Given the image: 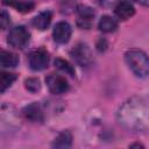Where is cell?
Returning a JSON list of instances; mask_svg holds the SVG:
<instances>
[{"label": "cell", "mask_w": 149, "mask_h": 149, "mask_svg": "<svg viewBox=\"0 0 149 149\" xmlns=\"http://www.w3.org/2000/svg\"><path fill=\"white\" fill-rule=\"evenodd\" d=\"M71 33H72L71 26L65 21H61V22L56 23V26L52 30V37H54L55 42H57L59 44H64L70 40Z\"/></svg>", "instance_id": "cell-7"}, {"label": "cell", "mask_w": 149, "mask_h": 149, "mask_svg": "<svg viewBox=\"0 0 149 149\" xmlns=\"http://www.w3.org/2000/svg\"><path fill=\"white\" fill-rule=\"evenodd\" d=\"M93 1L101 7H111L115 2V0H93Z\"/></svg>", "instance_id": "cell-20"}, {"label": "cell", "mask_w": 149, "mask_h": 149, "mask_svg": "<svg viewBox=\"0 0 149 149\" xmlns=\"http://www.w3.org/2000/svg\"><path fill=\"white\" fill-rule=\"evenodd\" d=\"M128 68L134 72L135 76L146 78L149 73V61L147 55L139 49H130L125 55Z\"/></svg>", "instance_id": "cell-2"}, {"label": "cell", "mask_w": 149, "mask_h": 149, "mask_svg": "<svg viewBox=\"0 0 149 149\" xmlns=\"http://www.w3.org/2000/svg\"><path fill=\"white\" fill-rule=\"evenodd\" d=\"M29 40H30V34L28 29L23 26L14 27L7 36V43L16 49H23L28 44Z\"/></svg>", "instance_id": "cell-3"}, {"label": "cell", "mask_w": 149, "mask_h": 149, "mask_svg": "<svg viewBox=\"0 0 149 149\" xmlns=\"http://www.w3.org/2000/svg\"><path fill=\"white\" fill-rule=\"evenodd\" d=\"M130 147H141V148H143V146H142V144H139V143H136V144H132Z\"/></svg>", "instance_id": "cell-22"}, {"label": "cell", "mask_w": 149, "mask_h": 149, "mask_svg": "<svg viewBox=\"0 0 149 149\" xmlns=\"http://www.w3.org/2000/svg\"><path fill=\"white\" fill-rule=\"evenodd\" d=\"M71 144H72V135L70 132L64 130L61 134H58L52 146L56 148H70Z\"/></svg>", "instance_id": "cell-14"}, {"label": "cell", "mask_w": 149, "mask_h": 149, "mask_svg": "<svg viewBox=\"0 0 149 149\" xmlns=\"http://www.w3.org/2000/svg\"><path fill=\"white\" fill-rule=\"evenodd\" d=\"M134 14H135V9H134V6L130 3V1L122 0L115 7V15L120 20H127Z\"/></svg>", "instance_id": "cell-9"}, {"label": "cell", "mask_w": 149, "mask_h": 149, "mask_svg": "<svg viewBox=\"0 0 149 149\" xmlns=\"http://www.w3.org/2000/svg\"><path fill=\"white\" fill-rule=\"evenodd\" d=\"M133 1H136L141 5H143V6H148V2H149V0H133Z\"/></svg>", "instance_id": "cell-21"}, {"label": "cell", "mask_w": 149, "mask_h": 149, "mask_svg": "<svg viewBox=\"0 0 149 149\" xmlns=\"http://www.w3.org/2000/svg\"><path fill=\"white\" fill-rule=\"evenodd\" d=\"M51 17H52V14L51 12L49 10H44V12H41L38 15H36L33 20V24L35 28L40 29V30H44L49 27L50 22H51Z\"/></svg>", "instance_id": "cell-12"}, {"label": "cell", "mask_w": 149, "mask_h": 149, "mask_svg": "<svg viewBox=\"0 0 149 149\" xmlns=\"http://www.w3.org/2000/svg\"><path fill=\"white\" fill-rule=\"evenodd\" d=\"M16 79L15 73H9L5 71H0V93L6 91Z\"/></svg>", "instance_id": "cell-15"}, {"label": "cell", "mask_w": 149, "mask_h": 149, "mask_svg": "<svg viewBox=\"0 0 149 149\" xmlns=\"http://www.w3.org/2000/svg\"><path fill=\"white\" fill-rule=\"evenodd\" d=\"M17 64H19V57L16 54L5 49H0V66L15 68Z\"/></svg>", "instance_id": "cell-11"}, {"label": "cell", "mask_w": 149, "mask_h": 149, "mask_svg": "<svg viewBox=\"0 0 149 149\" xmlns=\"http://www.w3.org/2000/svg\"><path fill=\"white\" fill-rule=\"evenodd\" d=\"M98 28L102 33H113L118 28V22L115 19H113L108 15H105L100 19V21L98 23Z\"/></svg>", "instance_id": "cell-13"}, {"label": "cell", "mask_w": 149, "mask_h": 149, "mask_svg": "<svg viewBox=\"0 0 149 149\" xmlns=\"http://www.w3.org/2000/svg\"><path fill=\"white\" fill-rule=\"evenodd\" d=\"M2 3L15 8L21 13H28L34 9V1L31 0H2Z\"/></svg>", "instance_id": "cell-10"}, {"label": "cell", "mask_w": 149, "mask_h": 149, "mask_svg": "<svg viewBox=\"0 0 149 149\" xmlns=\"http://www.w3.org/2000/svg\"><path fill=\"white\" fill-rule=\"evenodd\" d=\"M70 55L73 58V61L81 66L90 65L93 59L91 49L85 43H78L76 47H73L70 51Z\"/></svg>", "instance_id": "cell-4"}, {"label": "cell", "mask_w": 149, "mask_h": 149, "mask_svg": "<svg viewBox=\"0 0 149 149\" xmlns=\"http://www.w3.org/2000/svg\"><path fill=\"white\" fill-rule=\"evenodd\" d=\"M10 24V16L6 10L0 9V28L6 29Z\"/></svg>", "instance_id": "cell-19"}, {"label": "cell", "mask_w": 149, "mask_h": 149, "mask_svg": "<svg viewBox=\"0 0 149 149\" xmlns=\"http://www.w3.org/2000/svg\"><path fill=\"white\" fill-rule=\"evenodd\" d=\"M77 12L80 16V19L83 20H87V21H91L94 16V10L88 7V6H85V5H79L77 7Z\"/></svg>", "instance_id": "cell-17"}, {"label": "cell", "mask_w": 149, "mask_h": 149, "mask_svg": "<svg viewBox=\"0 0 149 149\" xmlns=\"http://www.w3.org/2000/svg\"><path fill=\"white\" fill-rule=\"evenodd\" d=\"M28 61H29V66L33 70L40 71V70H43V69L48 68L49 61H50V56H49L47 50L37 49V50H34L29 55Z\"/></svg>", "instance_id": "cell-6"}, {"label": "cell", "mask_w": 149, "mask_h": 149, "mask_svg": "<svg viewBox=\"0 0 149 149\" xmlns=\"http://www.w3.org/2000/svg\"><path fill=\"white\" fill-rule=\"evenodd\" d=\"M45 83H47V86L50 90V92L54 94H63L69 91V83L61 74L50 73L45 78Z\"/></svg>", "instance_id": "cell-5"}, {"label": "cell", "mask_w": 149, "mask_h": 149, "mask_svg": "<svg viewBox=\"0 0 149 149\" xmlns=\"http://www.w3.org/2000/svg\"><path fill=\"white\" fill-rule=\"evenodd\" d=\"M55 66H56L58 70H61V71H63V72L70 74L71 77L74 76V69L72 68V65H70L69 62H66V61H64V59H62V58H56V59H55Z\"/></svg>", "instance_id": "cell-16"}, {"label": "cell", "mask_w": 149, "mask_h": 149, "mask_svg": "<svg viewBox=\"0 0 149 149\" xmlns=\"http://www.w3.org/2000/svg\"><path fill=\"white\" fill-rule=\"evenodd\" d=\"M24 86L31 93H35V92L40 91V88H41V84H40V80L37 78H28V79H26L24 80Z\"/></svg>", "instance_id": "cell-18"}, {"label": "cell", "mask_w": 149, "mask_h": 149, "mask_svg": "<svg viewBox=\"0 0 149 149\" xmlns=\"http://www.w3.org/2000/svg\"><path fill=\"white\" fill-rule=\"evenodd\" d=\"M22 113H23L24 118L27 120H29L30 122H42L44 120L43 111L37 102H33V104H29L28 106H26L23 108Z\"/></svg>", "instance_id": "cell-8"}, {"label": "cell", "mask_w": 149, "mask_h": 149, "mask_svg": "<svg viewBox=\"0 0 149 149\" xmlns=\"http://www.w3.org/2000/svg\"><path fill=\"white\" fill-rule=\"evenodd\" d=\"M118 120L120 125L127 129L140 132L148 128V106L146 101L139 98H133L125 102L119 112Z\"/></svg>", "instance_id": "cell-1"}]
</instances>
